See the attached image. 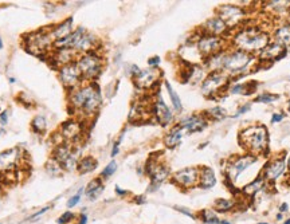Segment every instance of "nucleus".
Segmentation results:
<instances>
[{"instance_id": "nucleus-53", "label": "nucleus", "mask_w": 290, "mask_h": 224, "mask_svg": "<svg viewBox=\"0 0 290 224\" xmlns=\"http://www.w3.org/2000/svg\"><path fill=\"white\" fill-rule=\"evenodd\" d=\"M286 211H288V204L282 203L280 207V212H286Z\"/></svg>"}, {"instance_id": "nucleus-26", "label": "nucleus", "mask_w": 290, "mask_h": 224, "mask_svg": "<svg viewBox=\"0 0 290 224\" xmlns=\"http://www.w3.org/2000/svg\"><path fill=\"white\" fill-rule=\"evenodd\" d=\"M72 18H69L65 22H62L61 25H55L51 31H50V34H51L52 41L57 42L61 41V39H65V38H68L70 34H72Z\"/></svg>"}, {"instance_id": "nucleus-24", "label": "nucleus", "mask_w": 290, "mask_h": 224, "mask_svg": "<svg viewBox=\"0 0 290 224\" xmlns=\"http://www.w3.org/2000/svg\"><path fill=\"white\" fill-rule=\"evenodd\" d=\"M207 73L206 69L199 65H190V69H186L183 74V82H191V83H200L206 79Z\"/></svg>"}, {"instance_id": "nucleus-27", "label": "nucleus", "mask_w": 290, "mask_h": 224, "mask_svg": "<svg viewBox=\"0 0 290 224\" xmlns=\"http://www.w3.org/2000/svg\"><path fill=\"white\" fill-rule=\"evenodd\" d=\"M183 134H184V130H183V127L179 124L172 127L171 130L166 134V137H164V144H166L167 148H176L177 145L180 144Z\"/></svg>"}, {"instance_id": "nucleus-15", "label": "nucleus", "mask_w": 290, "mask_h": 224, "mask_svg": "<svg viewBox=\"0 0 290 224\" xmlns=\"http://www.w3.org/2000/svg\"><path fill=\"white\" fill-rule=\"evenodd\" d=\"M202 32L203 34H208V35L220 36V38L226 39L230 34V28L219 16H213L202 25Z\"/></svg>"}, {"instance_id": "nucleus-38", "label": "nucleus", "mask_w": 290, "mask_h": 224, "mask_svg": "<svg viewBox=\"0 0 290 224\" xmlns=\"http://www.w3.org/2000/svg\"><path fill=\"white\" fill-rule=\"evenodd\" d=\"M31 127L32 130L35 133H43L45 130H46V120H45V117H42V116H36L34 120H32L31 123Z\"/></svg>"}, {"instance_id": "nucleus-40", "label": "nucleus", "mask_w": 290, "mask_h": 224, "mask_svg": "<svg viewBox=\"0 0 290 224\" xmlns=\"http://www.w3.org/2000/svg\"><path fill=\"white\" fill-rule=\"evenodd\" d=\"M117 171V163L116 161H110V163L105 167V169L102 171V174H101V177L102 178H108L110 177L112 174H114Z\"/></svg>"}, {"instance_id": "nucleus-34", "label": "nucleus", "mask_w": 290, "mask_h": 224, "mask_svg": "<svg viewBox=\"0 0 290 224\" xmlns=\"http://www.w3.org/2000/svg\"><path fill=\"white\" fill-rule=\"evenodd\" d=\"M199 219L204 224H220V219L214 209H203L199 212Z\"/></svg>"}, {"instance_id": "nucleus-55", "label": "nucleus", "mask_w": 290, "mask_h": 224, "mask_svg": "<svg viewBox=\"0 0 290 224\" xmlns=\"http://www.w3.org/2000/svg\"><path fill=\"white\" fill-rule=\"evenodd\" d=\"M3 49V41H1V38H0V50Z\"/></svg>"}, {"instance_id": "nucleus-5", "label": "nucleus", "mask_w": 290, "mask_h": 224, "mask_svg": "<svg viewBox=\"0 0 290 224\" xmlns=\"http://www.w3.org/2000/svg\"><path fill=\"white\" fill-rule=\"evenodd\" d=\"M77 65L81 70L83 79L94 81L102 72V58L97 51H89L86 54H81L78 58Z\"/></svg>"}, {"instance_id": "nucleus-46", "label": "nucleus", "mask_w": 290, "mask_h": 224, "mask_svg": "<svg viewBox=\"0 0 290 224\" xmlns=\"http://www.w3.org/2000/svg\"><path fill=\"white\" fill-rule=\"evenodd\" d=\"M48 209H50V207H45V208L42 209V211H39V212H36V214L32 215L31 218H30V220H32V222H34V220H36V218H39V216H42V215L45 214V212H47Z\"/></svg>"}, {"instance_id": "nucleus-49", "label": "nucleus", "mask_w": 290, "mask_h": 224, "mask_svg": "<svg viewBox=\"0 0 290 224\" xmlns=\"http://www.w3.org/2000/svg\"><path fill=\"white\" fill-rule=\"evenodd\" d=\"M284 120V114H273V117H271V123H281Z\"/></svg>"}, {"instance_id": "nucleus-25", "label": "nucleus", "mask_w": 290, "mask_h": 224, "mask_svg": "<svg viewBox=\"0 0 290 224\" xmlns=\"http://www.w3.org/2000/svg\"><path fill=\"white\" fill-rule=\"evenodd\" d=\"M217 176L213 168L210 167H202L199 172V187L203 189H211L217 185Z\"/></svg>"}, {"instance_id": "nucleus-39", "label": "nucleus", "mask_w": 290, "mask_h": 224, "mask_svg": "<svg viewBox=\"0 0 290 224\" xmlns=\"http://www.w3.org/2000/svg\"><path fill=\"white\" fill-rule=\"evenodd\" d=\"M246 90H250L249 83H238V85H234L233 87H230V93L231 94H247ZM250 93H253L250 90Z\"/></svg>"}, {"instance_id": "nucleus-13", "label": "nucleus", "mask_w": 290, "mask_h": 224, "mask_svg": "<svg viewBox=\"0 0 290 224\" xmlns=\"http://www.w3.org/2000/svg\"><path fill=\"white\" fill-rule=\"evenodd\" d=\"M146 174L150 177V191H156L171 176L168 167H166L164 164L157 163L153 157L146 163Z\"/></svg>"}, {"instance_id": "nucleus-47", "label": "nucleus", "mask_w": 290, "mask_h": 224, "mask_svg": "<svg viewBox=\"0 0 290 224\" xmlns=\"http://www.w3.org/2000/svg\"><path fill=\"white\" fill-rule=\"evenodd\" d=\"M7 123H8V113H0V124H1V125H5Z\"/></svg>"}, {"instance_id": "nucleus-12", "label": "nucleus", "mask_w": 290, "mask_h": 224, "mask_svg": "<svg viewBox=\"0 0 290 224\" xmlns=\"http://www.w3.org/2000/svg\"><path fill=\"white\" fill-rule=\"evenodd\" d=\"M59 79L63 83V86L69 89L70 92L82 85L83 78L77 65V61L72 62V63L59 69Z\"/></svg>"}, {"instance_id": "nucleus-52", "label": "nucleus", "mask_w": 290, "mask_h": 224, "mask_svg": "<svg viewBox=\"0 0 290 224\" xmlns=\"http://www.w3.org/2000/svg\"><path fill=\"white\" fill-rule=\"evenodd\" d=\"M86 223H88V216H86V215H81V218H79L77 224H86Z\"/></svg>"}, {"instance_id": "nucleus-17", "label": "nucleus", "mask_w": 290, "mask_h": 224, "mask_svg": "<svg viewBox=\"0 0 290 224\" xmlns=\"http://www.w3.org/2000/svg\"><path fill=\"white\" fill-rule=\"evenodd\" d=\"M184 132L197 133L204 130L208 125V120L206 114H192L188 117L183 118L179 124Z\"/></svg>"}, {"instance_id": "nucleus-1", "label": "nucleus", "mask_w": 290, "mask_h": 224, "mask_svg": "<svg viewBox=\"0 0 290 224\" xmlns=\"http://www.w3.org/2000/svg\"><path fill=\"white\" fill-rule=\"evenodd\" d=\"M270 43L269 32L259 25H242L231 36V45L237 50L259 54Z\"/></svg>"}, {"instance_id": "nucleus-16", "label": "nucleus", "mask_w": 290, "mask_h": 224, "mask_svg": "<svg viewBox=\"0 0 290 224\" xmlns=\"http://www.w3.org/2000/svg\"><path fill=\"white\" fill-rule=\"evenodd\" d=\"M21 149L11 148L0 153V174H5L10 171H15L16 165L21 160Z\"/></svg>"}, {"instance_id": "nucleus-7", "label": "nucleus", "mask_w": 290, "mask_h": 224, "mask_svg": "<svg viewBox=\"0 0 290 224\" xmlns=\"http://www.w3.org/2000/svg\"><path fill=\"white\" fill-rule=\"evenodd\" d=\"M217 16L222 19L230 30L237 28L243 25L246 21L247 12L243 10V7L237 4H222L217 8Z\"/></svg>"}, {"instance_id": "nucleus-19", "label": "nucleus", "mask_w": 290, "mask_h": 224, "mask_svg": "<svg viewBox=\"0 0 290 224\" xmlns=\"http://www.w3.org/2000/svg\"><path fill=\"white\" fill-rule=\"evenodd\" d=\"M152 113H153L156 120L159 121V124L163 125V126H167V125H169L173 121V113H172L169 107L167 106L166 102L163 101L161 98H159V100H156L153 102Z\"/></svg>"}, {"instance_id": "nucleus-54", "label": "nucleus", "mask_w": 290, "mask_h": 224, "mask_svg": "<svg viewBox=\"0 0 290 224\" xmlns=\"http://www.w3.org/2000/svg\"><path fill=\"white\" fill-rule=\"evenodd\" d=\"M220 224H231V223L227 222V220H220Z\"/></svg>"}, {"instance_id": "nucleus-44", "label": "nucleus", "mask_w": 290, "mask_h": 224, "mask_svg": "<svg viewBox=\"0 0 290 224\" xmlns=\"http://www.w3.org/2000/svg\"><path fill=\"white\" fill-rule=\"evenodd\" d=\"M249 110H250V103H246V105H243V106L239 107L238 110H237V113L234 114L233 117L234 118L239 117V116H242V114H244L246 112H249Z\"/></svg>"}, {"instance_id": "nucleus-2", "label": "nucleus", "mask_w": 290, "mask_h": 224, "mask_svg": "<svg viewBox=\"0 0 290 224\" xmlns=\"http://www.w3.org/2000/svg\"><path fill=\"white\" fill-rule=\"evenodd\" d=\"M69 102L74 112L79 113L82 117H92L98 112L102 97L99 89L94 83H86L70 92Z\"/></svg>"}, {"instance_id": "nucleus-37", "label": "nucleus", "mask_w": 290, "mask_h": 224, "mask_svg": "<svg viewBox=\"0 0 290 224\" xmlns=\"http://www.w3.org/2000/svg\"><path fill=\"white\" fill-rule=\"evenodd\" d=\"M227 116V112L226 109H223L222 106H215L208 109L207 113H206V117L211 118V120H217V121H220L223 118H226Z\"/></svg>"}, {"instance_id": "nucleus-20", "label": "nucleus", "mask_w": 290, "mask_h": 224, "mask_svg": "<svg viewBox=\"0 0 290 224\" xmlns=\"http://www.w3.org/2000/svg\"><path fill=\"white\" fill-rule=\"evenodd\" d=\"M286 55V47L281 46L275 42H270L267 46L265 47L264 51L259 52L261 61H274V59H282V56Z\"/></svg>"}, {"instance_id": "nucleus-22", "label": "nucleus", "mask_w": 290, "mask_h": 224, "mask_svg": "<svg viewBox=\"0 0 290 224\" xmlns=\"http://www.w3.org/2000/svg\"><path fill=\"white\" fill-rule=\"evenodd\" d=\"M74 55H75V51L72 49H55L51 54L52 66L59 67V69L66 66L69 63L74 62Z\"/></svg>"}, {"instance_id": "nucleus-31", "label": "nucleus", "mask_w": 290, "mask_h": 224, "mask_svg": "<svg viewBox=\"0 0 290 224\" xmlns=\"http://www.w3.org/2000/svg\"><path fill=\"white\" fill-rule=\"evenodd\" d=\"M265 187V178L262 176H258L255 177L253 181H250L249 184H246L243 188H242V194H244L246 196H255L258 194L261 189Z\"/></svg>"}, {"instance_id": "nucleus-56", "label": "nucleus", "mask_w": 290, "mask_h": 224, "mask_svg": "<svg viewBox=\"0 0 290 224\" xmlns=\"http://www.w3.org/2000/svg\"><path fill=\"white\" fill-rule=\"evenodd\" d=\"M284 224H290V219H288L286 222H284Z\"/></svg>"}, {"instance_id": "nucleus-42", "label": "nucleus", "mask_w": 290, "mask_h": 224, "mask_svg": "<svg viewBox=\"0 0 290 224\" xmlns=\"http://www.w3.org/2000/svg\"><path fill=\"white\" fill-rule=\"evenodd\" d=\"M75 218V215L72 214V212H65V214L58 219V223H61V224H69V223H72V219Z\"/></svg>"}, {"instance_id": "nucleus-29", "label": "nucleus", "mask_w": 290, "mask_h": 224, "mask_svg": "<svg viewBox=\"0 0 290 224\" xmlns=\"http://www.w3.org/2000/svg\"><path fill=\"white\" fill-rule=\"evenodd\" d=\"M104 189L105 187L102 184V180L101 178H94L88 184V187L85 189V194H86L89 200H96L101 196V194L104 192Z\"/></svg>"}, {"instance_id": "nucleus-51", "label": "nucleus", "mask_w": 290, "mask_h": 224, "mask_svg": "<svg viewBox=\"0 0 290 224\" xmlns=\"http://www.w3.org/2000/svg\"><path fill=\"white\" fill-rule=\"evenodd\" d=\"M116 194L120 195V196H125V195H128V191H124V189H121L120 187H116Z\"/></svg>"}, {"instance_id": "nucleus-9", "label": "nucleus", "mask_w": 290, "mask_h": 224, "mask_svg": "<svg viewBox=\"0 0 290 224\" xmlns=\"http://www.w3.org/2000/svg\"><path fill=\"white\" fill-rule=\"evenodd\" d=\"M258 160V156L255 154H251V153H246L243 156H239V157H234L227 165V169H226V181L234 184L241 174H243L244 171L247 168H250L253 164L257 163Z\"/></svg>"}, {"instance_id": "nucleus-4", "label": "nucleus", "mask_w": 290, "mask_h": 224, "mask_svg": "<svg viewBox=\"0 0 290 224\" xmlns=\"http://www.w3.org/2000/svg\"><path fill=\"white\" fill-rule=\"evenodd\" d=\"M255 62V56L249 52L231 49H226L224 55H223V66L222 72L230 75H241L243 73L249 72V69L253 66Z\"/></svg>"}, {"instance_id": "nucleus-23", "label": "nucleus", "mask_w": 290, "mask_h": 224, "mask_svg": "<svg viewBox=\"0 0 290 224\" xmlns=\"http://www.w3.org/2000/svg\"><path fill=\"white\" fill-rule=\"evenodd\" d=\"M97 45H98L97 36L90 34V32H85V34L79 38V41L77 42V45L74 47V51H75V52H81V54H86L89 51H96Z\"/></svg>"}, {"instance_id": "nucleus-30", "label": "nucleus", "mask_w": 290, "mask_h": 224, "mask_svg": "<svg viewBox=\"0 0 290 224\" xmlns=\"http://www.w3.org/2000/svg\"><path fill=\"white\" fill-rule=\"evenodd\" d=\"M274 42L284 47L290 46V23L280 25L274 31Z\"/></svg>"}, {"instance_id": "nucleus-8", "label": "nucleus", "mask_w": 290, "mask_h": 224, "mask_svg": "<svg viewBox=\"0 0 290 224\" xmlns=\"http://www.w3.org/2000/svg\"><path fill=\"white\" fill-rule=\"evenodd\" d=\"M230 76L223 72H211L208 73L206 79L202 82L203 96L208 98L217 97L219 93L223 92V89L228 86Z\"/></svg>"}, {"instance_id": "nucleus-41", "label": "nucleus", "mask_w": 290, "mask_h": 224, "mask_svg": "<svg viewBox=\"0 0 290 224\" xmlns=\"http://www.w3.org/2000/svg\"><path fill=\"white\" fill-rule=\"evenodd\" d=\"M278 100V96H274V94H269V93H265V94H261L258 97L255 98V102H259V103H270V102H274Z\"/></svg>"}, {"instance_id": "nucleus-58", "label": "nucleus", "mask_w": 290, "mask_h": 224, "mask_svg": "<svg viewBox=\"0 0 290 224\" xmlns=\"http://www.w3.org/2000/svg\"><path fill=\"white\" fill-rule=\"evenodd\" d=\"M259 224H267V223H259Z\"/></svg>"}, {"instance_id": "nucleus-10", "label": "nucleus", "mask_w": 290, "mask_h": 224, "mask_svg": "<svg viewBox=\"0 0 290 224\" xmlns=\"http://www.w3.org/2000/svg\"><path fill=\"white\" fill-rule=\"evenodd\" d=\"M195 45H196L197 50H199V52H200V55L203 58H207V56L214 55V54H217L219 51L227 49L224 38L208 35V34H203V32L202 35L197 38Z\"/></svg>"}, {"instance_id": "nucleus-21", "label": "nucleus", "mask_w": 290, "mask_h": 224, "mask_svg": "<svg viewBox=\"0 0 290 224\" xmlns=\"http://www.w3.org/2000/svg\"><path fill=\"white\" fill-rule=\"evenodd\" d=\"M83 127L79 121H66L61 127V136L68 141H75L82 136Z\"/></svg>"}, {"instance_id": "nucleus-14", "label": "nucleus", "mask_w": 290, "mask_h": 224, "mask_svg": "<svg viewBox=\"0 0 290 224\" xmlns=\"http://www.w3.org/2000/svg\"><path fill=\"white\" fill-rule=\"evenodd\" d=\"M161 73L157 67H149L145 70H140V73L135 76L136 86L143 90H149L159 82Z\"/></svg>"}, {"instance_id": "nucleus-33", "label": "nucleus", "mask_w": 290, "mask_h": 224, "mask_svg": "<svg viewBox=\"0 0 290 224\" xmlns=\"http://www.w3.org/2000/svg\"><path fill=\"white\" fill-rule=\"evenodd\" d=\"M237 205V201L233 199H224V198H220V199L215 200L214 203V207H215V211L217 212H222V214H226V212H231Z\"/></svg>"}, {"instance_id": "nucleus-6", "label": "nucleus", "mask_w": 290, "mask_h": 224, "mask_svg": "<svg viewBox=\"0 0 290 224\" xmlns=\"http://www.w3.org/2000/svg\"><path fill=\"white\" fill-rule=\"evenodd\" d=\"M24 46L27 51L34 55L43 58L48 52V49L54 46L51 34L47 31H36L24 38Z\"/></svg>"}, {"instance_id": "nucleus-28", "label": "nucleus", "mask_w": 290, "mask_h": 224, "mask_svg": "<svg viewBox=\"0 0 290 224\" xmlns=\"http://www.w3.org/2000/svg\"><path fill=\"white\" fill-rule=\"evenodd\" d=\"M72 154H74V150L72 149V147L70 145H66V144H58L57 148L54 149V156H52V158H55L58 163L62 165L68 163L69 160H70V157H72Z\"/></svg>"}, {"instance_id": "nucleus-43", "label": "nucleus", "mask_w": 290, "mask_h": 224, "mask_svg": "<svg viewBox=\"0 0 290 224\" xmlns=\"http://www.w3.org/2000/svg\"><path fill=\"white\" fill-rule=\"evenodd\" d=\"M83 192V188L79 189V192L77 195H74L72 198H70V200L68 201V208H72V207H75L78 203H79V200H81V195Z\"/></svg>"}, {"instance_id": "nucleus-11", "label": "nucleus", "mask_w": 290, "mask_h": 224, "mask_svg": "<svg viewBox=\"0 0 290 224\" xmlns=\"http://www.w3.org/2000/svg\"><path fill=\"white\" fill-rule=\"evenodd\" d=\"M199 172H200V168L197 167L183 168L172 174V183L177 185L179 188L191 189L199 184Z\"/></svg>"}, {"instance_id": "nucleus-57", "label": "nucleus", "mask_w": 290, "mask_h": 224, "mask_svg": "<svg viewBox=\"0 0 290 224\" xmlns=\"http://www.w3.org/2000/svg\"><path fill=\"white\" fill-rule=\"evenodd\" d=\"M288 167H289V169H290V157H289V161H288Z\"/></svg>"}, {"instance_id": "nucleus-32", "label": "nucleus", "mask_w": 290, "mask_h": 224, "mask_svg": "<svg viewBox=\"0 0 290 224\" xmlns=\"http://www.w3.org/2000/svg\"><path fill=\"white\" fill-rule=\"evenodd\" d=\"M97 160L92 156H85L82 157L79 161H78V172L79 174H90V172H93L94 169L97 168Z\"/></svg>"}, {"instance_id": "nucleus-18", "label": "nucleus", "mask_w": 290, "mask_h": 224, "mask_svg": "<svg viewBox=\"0 0 290 224\" xmlns=\"http://www.w3.org/2000/svg\"><path fill=\"white\" fill-rule=\"evenodd\" d=\"M286 169V163L284 157L282 158H274V160H271L269 163L265 165L264 168V174H261L265 180H267V181H275V180H278V178L284 174Z\"/></svg>"}, {"instance_id": "nucleus-45", "label": "nucleus", "mask_w": 290, "mask_h": 224, "mask_svg": "<svg viewBox=\"0 0 290 224\" xmlns=\"http://www.w3.org/2000/svg\"><path fill=\"white\" fill-rule=\"evenodd\" d=\"M148 65L150 67H157L160 65V58L159 56H153V58H150L149 61H148Z\"/></svg>"}, {"instance_id": "nucleus-50", "label": "nucleus", "mask_w": 290, "mask_h": 224, "mask_svg": "<svg viewBox=\"0 0 290 224\" xmlns=\"http://www.w3.org/2000/svg\"><path fill=\"white\" fill-rule=\"evenodd\" d=\"M175 209H176V211H180V212H183V214L187 215V216H191V218H193V215H192L191 212H190V211H187V209L181 208V207H175Z\"/></svg>"}, {"instance_id": "nucleus-36", "label": "nucleus", "mask_w": 290, "mask_h": 224, "mask_svg": "<svg viewBox=\"0 0 290 224\" xmlns=\"http://www.w3.org/2000/svg\"><path fill=\"white\" fill-rule=\"evenodd\" d=\"M46 171L47 174H51L52 177H58V176H61L63 174L65 169L62 168V165L58 163L55 158H50L46 164Z\"/></svg>"}, {"instance_id": "nucleus-3", "label": "nucleus", "mask_w": 290, "mask_h": 224, "mask_svg": "<svg viewBox=\"0 0 290 224\" xmlns=\"http://www.w3.org/2000/svg\"><path fill=\"white\" fill-rule=\"evenodd\" d=\"M238 138L247 153L258 156L269 152V133L265 125H250L239 133Z\"/></svg>"}, {"instance_id": "nucleus-35", "label": "nucleus", "mask_w": 290, "mask_h": 224, "mask_svg": "<svg viewBox=\"0 0 290 224\" xmlns=\"http://www.w3.org/2000/svg\"><path fill=\"white\" fill-rule=\"evenodd\" d=\"M164 85H166L167 92H168V94H169V98H171L172 106H173V109H175L176 112L180 113L181 110H183V103H181L180 97H179V96H177V93L173 90V87L171 86V83H169V82L166 81L164 82Z\"/></svg>"}, {"instance_id": "nucleus-48", "label": "nucleus", "mask_w": 290, "mask_h": 224, "mask_svg": "<svg viewBox=\"0 0 290 224\" xmlns=\"http://www.w3.org/2000/svg\"><path fill=\"white\" fill-rule=\"evenodd\" d=\"M119 152H120V141H117V143H114L113 149H112V157H116V156L119 154Z\"/></svg>"}]
</instances>
